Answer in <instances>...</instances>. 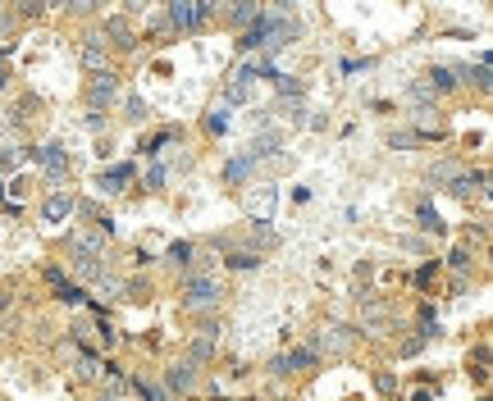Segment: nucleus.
I'll use <instances>...</instances> for the list:
<instances>
[{
	"label": "nucleus",
	"instance_id": "1",
	"mask_svg": "<svg viewBox=\"0 0 493 401\" xmlns=\"http://www.w3.org/2000/svg\"><path fill=\"white\" fill-rule=\"evenodd\" d=\"M183 301L192 305V310H201V305H215L219 301V278L206 269H187L183 274Z\"/></svg>",
	"mask_w": 493,
	"mask_h": 401
},
{
	"label": "nucleus",
	"instance_id": "2",
	"mask_svg": "<svg viewBox=\"0 0 493 401\" xmlns=\"http://www.w3.org/2000/svg\"><path fill=\"white\" fill-rule=\"evenodd\" d=\"M215 14V5L210 0H178V5H169V14H164V23L169 28H178V33H192V28H201V23Z\"/></svg>",
	"mask_w": 493,
	"mask_h": 401
},
{
	"label": "nucleus",
	"instance_id": "3",
	"mask_svg": "<svg viewBox=\"0 0 493 401\" xmlns=\"http://www.w3.org/2000/svg\"><path fill=\"white\" fill-rule=\"evenodd\" d=\"M274 210H279V187H256V192H247V215L256 219V224H270Z\"/></svg>",
	"mask_w": 493,
	"mask_h": 401
},
{
	"label": "nucleus",
	"instance_id": "4",
	"mask_svg": "<svg viewBox=\"0 0 493 401\" xmlns=\"http://www.w3.org/2000/svg\"><path fill=\"white\" fill-rule=\"evenodd\" d=\"M92 105H114V96H119V73H110V69H101L96 78H92V87H87Z\"/></svg>",
	"mask_w": 493,
	"mask_h": 401
},
{
	"label": "nucleus",
	"instance_id": "5",
	"mask_svg": "<svg viewBox=\"0 0 493 401\" xmlns=\"http://www.w3.org/2000/svg\"><path fill=\"white\" fill-rule=\"evenodd\" d=\"M73 210H78V201H73L69 192H51V196L42 201V219H46V224H64Z\"/></svg>",
	"mask_w": 493,
	"mask_h": 401
},
{
	"label": "nucleus",
	"instance_id": "6",
	"mask_svg": "<svg viewBox=\"0 0 493 401\" xmlns=\"http://www.w3.org/2000/svg\"><path fill=\"white\" fill-rule=\"evenodd\" d=\"M33 160L42 164L51 178H64V174H69V155H64V146H37Z\"/></svg>",
	"mask_w": 493,
	"mask_h": 401
},
{
	"label": "nucleus",
	"instance_id": "7",
	"mask_svg": "<svg viewBox=\"0 0 493 401\" xmlns=\"http://www.w3.org/2000/svg\"><path fill=\"white\" fill-rule=\"evenodd\" d=\"M105 37H114L119 51H132V46H137V33H132V23L123 19V14H110L105 19Z\"/></svg>",
	"mask_w": 493,
	"mask_h": 401
},
{
	"label": "nucleus",
	"instance_id": "8",
	"mask_svg": "<svg viewBox=\"0 0 493 401\" xmlns=\"http://www.w3.org/2000/svg\"><path fill=\"white\" fill-rule=\"evenodd\" d=\"M128 178H132V164H114V169H101V174H96V187L105 196H114V192H123Z\"/></svg>",
	"mask_w": 493,
	"mask_h": 401
},
{
	"label": "nucleus",
	"instance_id": "9",
	"mask_svg": "<svg viewBox=\"0 0 493 401\" xmlns=\"http://www.w3.org/2000/svg\"><path fill=\"white\" fill-rule=\"evenodd\" d=\"M315 347H320V351H329V356H343V351L352 347V333H347V328H320Z\"/></svg>",
	"mask_w": 493,
	"mask_h": 401
},
{
	"label": "nucleus",
	"instance_id": "10",
	"mask_svg": "<svg viewBox=\"0 0 493 401\" xmlns=\"http://www.w3.org/2000/svg\"><path fill=\"white\" fill-rule=\"evenodd\" d=\"M46 283L60 292V301H64V305H78V301H83V287H78V283H69L60 269H46Z\"/></svg>",
	"mask_w": 493,
	"mask_h": 401
},
{
	"label": "nucleus",
	"instance_id": "11",
	"mask_svg": "<svg viewBox=\"0 0 493 401\" xmlns=\"http://www.w3.org/2000/svg\"><path fill=\"white\" fill-rule=\"evenodd\" d=\"M69 251H73V256H96V260H101L105 238H101V233H73V238H69Z\"/></svg>",
	"mask_w": 493,
	"mask_h": 401
},
{
	"label": "nucleus",
	"instance_id": "12",
	"mask_svg": "<svg viewBox=\"0 0 493 401\" xmlns=\"http://www.w3.org/2000/svg\"><path fill=\"white\" fill-rule=\"evenodd\" d=\"M274 146H279V132H256L252 141H247V155L242 160H265V155H274Z\"/></svg>",
	"mask_w": 493,
	"mask_h": 401
},
{
	"label": "nucleus",
	"instance_id": "13",
	"mask_svg": "<svg viewBox=\"0 0 493 401\" xmlns=\"http://www.w3.org/2000/svg\"><path fill=\"white\" fill-rule=\"evenodd\" d=\"M169 388H174V392H192V388H197L192 360H178V365H169Z\"/></svg>",
	"mask_w": 493,
	"mask_h": 401
},
{
	"label": "nucleus",
	"instance_id": "14",
	"mask_svg": "<svg viewBox=\"0 0 493 401\" xmlns=\"http://www.w3.org/2000/svg\"><path fill=\"white\" fill-rule=\"evenodd\" d=\"M252 82H256V78L247 73V69H242V73H233V82L224 87V100H229V105H242V100L252 96Z\"/></svg>",
	"mask_w": 493,
	"mask_h": 401
},
{
	"label": "nucleus",
	"instance_id": "15",
	"mask_svg": "<svg viewBox=\"0 0 493 401\" xmlns=\"http://www.w3.org/2000/svg\"><path fill=\"white\" fill-rule=\"evenodd\" d=\"M101 42H105V37H87V42H83V64L96 69V73L105 69V46H101Z\"/></svg>",
	"mask_w": 493,
	"mask_h": 401
},
{
	"label": "nucleus",
	"instance_id": "16",
	"mask_svg": "<svg viewBox=\"0 0 493 401\" xmlns=\"http://www.w3.org/2000/svg\"><path fill=\"white\" fill-rule=\"evenodd\" d=\"M457 78H452V69H443V64H434L429 69V78H425V91H448Z\"/></svg>",
	"mask_w": 493,
	"mask_h": 401
},
{
	"label": "nucleus",
	"instance_id": "17",
	"mask_svg": "<svg viewBox=\"0 0 493 401\" xmlns=\"http://www.w3.org/2000/svg\"><path fill=\"white\" fill-rule=\"evenodd\" d=\"M361 319L374 328V333H383V328H388V310H383L379 301H370V305H365V310H361Z\"/></svg>",
	"mask_w": 493,
	"mask_h": 401
},
{
	"label": "nucleus",
	"instance_id": "18",
	"mask_svg": "<svg viewBox=\"0 0 493 401\" xmlns=\"http://www.w3.org/2000/svg\"><path fill=\"white\" fill-rule=\"evenodd\" d=\"M443 128H448V119L438 109H420V132H443Z\"/></svg>",
	"mask_w": 493,
	"mask_h": 401
},
{
	"label": "nucleus",
	"instance_id": "19",
	"mask_svg": "<svg viewBox=\"0 0 493 401\" xmlns=\"http://www.w3.org/2000/svg\"><path fill=\"white\" fill-rule=\"evenodd\" d=\"M284 365H288V374H293V369H311L315 365V351H288Z\"/></svg>",
	"mask_w": 493,
	"mask_h": 401
},
{
	"label": "nucleus",
	"instance_id": "20",
	"mask_svg": "<svg viewBox=\"0 0 493 401\" xmlns=\"http://www.w3.org/2000/svg\"><path fill=\"white\" fill-rule=\"evenodd\" d=\"M78 374H83V379H101V360L83 351V356H78Z\"/></svg>",
	"mask_w": 493,
	"mask_h": 401
},
{
	"label": "nucleus",
	"instance_id": "21",
	"mask_svg": "<svg viewBox=\"0 0 493 401\" xmlns=\"http://www.w3.org/2000/svg\"><path fill=\"white\" fill-rule=\"evenodd\" d=\"M429 178H434V183H452V178H461V174H457V164H452V160H443V164L429 169Z\"/></svg>",
	"mask_w": 493,
	"mask_h": 401
},
{
	"label": "nucleus",
	"instance_id": "22",
	"mask_svg": "<svg viewBox=\"0 0 493 401\" xmlns=\"http://www.w3.org/2000/svg\"><path fill=\"white\" fill-rule=\"evenodd\" d=\"M164 260H169V265H187V260H192V247H187V242H174V247L164 251Z\"/></svg>",
	"mask_w": 493,
	"mask_h": 401
},
{
	"label": "nucleus",
	"instance_id": "23",
	"mask_svg": "<svg viewBox=\"0 0 493 401\" xmlns=\"http://www.w3.org/2000/svg\"><path fill=\"white\" fill-rule=\"evenodd\" d=\"M420 228H425V233H438V228H443V219H438V210H429V206H420Z\"/></svg>",
	"mask_w": 493,
	"mask_h": 401
},
{
	"label": "nucleus",
	"instance_id": "24",
	"mask_svg": "<svg viewBox=\"0 0 493 401\" xmlns=\"http://www.w3.org/2000/svg\"><path fill=\"white\" fill-rule=\"evenodd\" d=\"M247 174H252V160H233L229 169H224V178H229V183H242Z\"/></svg>",
	"mask_w": 493,
	"mask_h": 401
},
{
	"label": "nucleus",
	"instance_id": "25",
	"mask_svg": "<svg viewBox=\"0 0 493 401\" xmlns=\"http://www.w3.org/2000/svg\"><path fill=\"white\" fill-rule=\"evenodd\" d=\"M256 14H261L256 5H238V10H229V19H233V23H247V28H252V23H256Z\"/></svg>",
	"mask_w": 493,
	"mask_h": 401
},
{
	"label": "nucleus",
	"instance_id": "26",
	"mask_svg": "<svg viewBox=\"0 0 493 401\" xmlns=\"http://www.w3.org/2000/svg\"><path fill=\"white\" fill-rule=\"evenodd\" d=\"M229 265H233V269H256L261 260H256L252 251H233V256H229Z\"/></svg>",
	"mask_w": 493,
	"mask_h": 401
},
{
	"label": "nucleus",
	"instance_id": "27",
	"mask_svg": "<svg viewBox=\"0 0 493 401\" xmlns=\"http://www.w3.org/2000/svg\"><path fill=\"white\" fill-rule=\"evenodd\" d=\"M466 82H475L480 91H489V60H480V64H475V73L466 78Z\"/></svg>",
	"mask_w": 493,
	"mask_h": 401
},
{
	"label": "nucleus",
	"instance_id": "28",
	"mask_svg": "<svg viewBox=\"0 0 493 401\" xmlns=\"http://www.w3.org/2000/svg\"><path fill=\"white\" fill-rule=\"evenodd\" d=\"M164 178H169V174H164V164H151V169H146V187H151V192H160Z\"/></svg>",
	"mask_w": 493,
	"mask_h": 401
},
{
	"label": "nucleus",
	"instance_id": "29",
	"mask_svg": "<svg viewBox=\"0 0 493 401\" xmlns=\"http://www.w3.org/2000/svg\"><path fill=\"white\" fill-rule=\"evenodd\" d=\"M137 392H142L146 401H169V392H164V388H155V383H142V379H137Z\"/></svg>",
	"mask_w": 493,
	"mask_h": 401
},
{
	"label": "nucleus",
	"instance_id": "30",
	"mask_svg": "<svg viewBox=\"0 0 493 401\" xmlns=\"http://www.w3.org/2000/svg\"><path fill=\"white\" fill-rule=\"evenodd\" d=\"M146 114H151V109H146V100H142V96H132V100H128V119H132V123H142Z\"/></svg>",
	"mask_w": 493,
	"mask_h": 401
},
{
	"label": "nucleus",
	"instance_id": "31",
	"mask_svg": "<svg viewBox=\"0 0 493 401\" xmlns=\"http://www.w3.org/2000/svg\"><path fill=\"white\" fill-rule=\"evenodd\" d=\"M105 374H110V369H105ZM101 401H123V383L114 379V374H110V388L101 392Z\"/></svg>",
	"mask_w": 493,
	"mask_h": 401
},
{
	"label": "nucleus",
	"instance_id": "32",
	"mask_svg": "<svg viewBox=\"0 0 493 401\" xmlns=\"http://www.w3.org/2000/svg\"><path fill=\"white\" fill-rule=\"evenodd\" d=\"M14 164H19V151H14V146H0V169H14Z\"/></svg>",
	"mask_w": 493,
	"mask_h": 401
},
{
	"label": "nucleus",
	"instance_id": "33",
	"mask_svg": "<svg viewBox=\"0 0 493 401\" xmlns=\"http://www.w3.org/2000/svg\"><path fill=\"white\" fill-rule=\"evenodd\" d=\"M224 123H229V119H224V109H210V119H206V128H210V132H224Z\"/></svg>",
	"mask_w": 493,
	"mask_h": 401
},
{
	"label": "nucleus",
	"instance_id": "34",
	"mask_svg": "<svg viewBox=\"0 0 493 401\" xmlns=\"http://www.w3.org/2000/svg\"><path fill=\"white\" fill-rule=\"evenodd\" d=\"M374 383H379V392H397V379L383 369V374H374Z\"/></svg>",
	"mask_w": 493,
	"mask_h": 401
},
{
	"label": "nucleus",
	"instance_id": "35",
	"mask_svg": "<svg viewBox=\"0 0 493 401\" xmlns=\"http://www.w3.org/2000/svg\"><path fill=\"white\" fill-rule=\"evenodd\" d=\"M452 265H457V269H466V265H471V251L457 247V251H452Z\"/></svg>",
	"mask_w": 493,
	"mask_h": 401
},
{
	"label": "nucleus",
	"instance_id": "36",
	"mask_svg": "<svg viewBox=\"0 0 493 401\" xmlns=\"http://www.w3.org/2000/svg\"><path fill=\"white\" fill-rule=\"evenodd\" d=\"M388 141H393V146H416V132H393Z\"/></svg>",
	"mask_w": 493,
	"mask_h": 401
},
{
	"label": "nucleus",
	"instance_id": "37",
	"mask_svg": "<svg viewBox=\"0 0 493 401\" xmlns=\"http://www.w3.org/2000/svg\"><path fill=\"white\" fill-rule=\"evenodd\" d=\"M10 28H14V19H10L5 10H0V37H10Z\"/></svg>",
	"mask_w": 493,
	"mask_h": 401
},
{
	"label": "nucleus",
	"instance_id": "38",
	"mask_svg": "<svg viewBox=\"0 0 493 401\" xmlns=\"http://www.w3.org/2000/svg\"><path fill=\"white\" fill-rule=\"evenodd\" d=\"M0 192H5V183H0Z\"/></svg>",
	"mask_w": 493,
	"mask_h": 401
}]
</instances>
